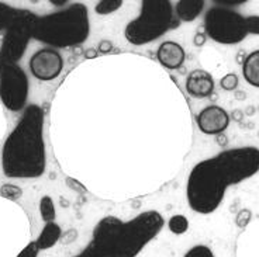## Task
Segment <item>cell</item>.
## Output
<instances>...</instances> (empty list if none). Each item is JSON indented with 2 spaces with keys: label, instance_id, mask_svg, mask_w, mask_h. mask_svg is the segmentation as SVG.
Masks as SVG:
<instances>
[{
  "label": "cell",
  "instance_id": "1",
  "mask_svg": "<svg viewBox=\"0 0 259 257\" xmlns=\"http://www.w3.org/2000/svg\"><path fill=\"white\" fill-rule=\"evenodd\" d=\"M259 172V148L241 146L221 150L199 162L186 181V198L192 211L208 215L223 204L228 187L237 186Z\"/></svg>",
  "mask_w": 259,
  "mask_h": 257
},
{
  "label": "cell",
  "instance_id": "2",
  "mask_svg": "<svg viewBox=\"0 0 259 257\" xmlns=\"http://www.w3.org/2000/svg\"><path fill=\"white\" fill-rule=\"evenodd\" d=\"M46 114L42 107L30 104L2 149V169L9 179H37L47 167L44 142Z\"/></svg>",
  "mask_w": 259,
  "mask_h": 257
},
{
  "label": "cell",
  "instance_id": "3",
  "mask_svg": "<svg viewBox=\"0 0 259 257\" xmlns=\"http://www.w3.org/2000/svg\"><path fill=\"white\" fill-rule=\"evenodd\" d=\"M165 225L158 211L141 212L130 221L109 215L96 224L88 247L99 257H137Z\"/></svg>",
  "mask_w": 259,
  "mask_h": 257
},
{
  "label": "cell",
  "instance_id": "4",
  "mask_svg": "<svg viewBox=\"0 0 259 257\" xmlns=\"http://www.w3.org/2000/svg\"><path fill=\"white\" fill-rule=\"evenodd\" d=\"M91 34L89 10L83 3H73L61 12L37 17L32 38L50 48H72L83 44Z\"/></svg>",
  "mask_w": 259,
  "mask_h": 257
},
{
  "label": "cell",
  "instance_id": "5",
  "mask_svg": "<svg viewBox=\"0 0 259 257\" xmlns=\"http://www.w3.org/2000/svg\"><path fill=\"white\" fill-rule=\"evenodd\" d=\"M181 21L175 14V7L169 0H143L140 16L130 21L124 37L133 45H147L154 42L169 30L178 28Z\"/></svg>",
  "mask_w": 259,
  "mask_h": 257
},
{
  "label": "cell",
  "instance_id": "6",
  "mask_svg": "<svg viewBox=\"0 0 259 257\" xmlns=\"http://www.w3.org/2000/svg\"><path fill=\"white\" fill-rule=\"evenodd\" d=\"M204 34L223 45L240 44L249 34L248 16H242L234 9L210 7L204 14Z\"/></svg>",
  "mask_w": 259,
  "mask_h": 257
},
{
  "label": "cell",
  "instance_id": "7",
  "mask_svg": "<svg viewBox=\"0 0 259 257\" xmlns=\"http://www.w3.org/2000/svg\"><path fill=\"white\" fill-rule=\"evenodd\" d=\"M35 14L30 10L21 9L19 17L6 30L3 42L0 46V65H17V61L23 58L27 45L32 38L34 26L37 21Z\"/></svg>",
  "mask_w": 259,
  "mask_h": 257
},
{
  "label": "cell",
  "instance_id": "8",
  "mask_svg": "<svg viewBox=\"0 0 259 257\" xmlns=\"http://www.w3.org/2000/svg\"><path fill=\"white\" fill-rule=\"evenodd\" d=\"M12 204V201L0 197V257H16L27 244V228L23 217H20L19 211L9 217L14 211V208H9Z\"/></svg>",
  "mask_w": 259,
  "mask_h": 257
},
{
  "label": "cell",
  "instance_id": "9",
  "mask_svg": "<svg viewBox=\"0 0 259 257\" xmlns=\"http://www.w3.org/2000/svg\"><path fill=\"white\" fill-rule=\"evenodd\" d=\"M28 77L19 65H3L0 69V100L7 110L19 113L27 109Z\"/></svg>",
  "mask_w": 259,
  "mask_h": 257
},
{
  "label": "cell",
  "instance_id": "10",
  "mask_svg": "<svg viewBox=\"0 0 259 257\" xmlns=\"http://www.w3.org/2000/svg\"><path fill=\"white\" fill-rule=\"evenodd\" d=\"M64 58L54 48H42L30 58V72L41 82H51L62 73Z\"/></svg>",
  "mask_w": 259,
  "mask_h": 257
},
{
  "label": "cell",
  "instance_id": "11",
  "mask_svg": "<svg viewBox=\"0 0 259 257\" xmlns=\"http://www.w3.org/2000/svg\"><path fill=\"white\" fill-rule=\"evenodd\" d=\"M231 117L220 106H207L196 116V124L206 135H220L228 128Z\"/></svg>",
  "mask_w": 259,
  "mask_h": 257
},
{
  "label": "cell",
  "instance_id": "12",
  "mask_svg": "<svg viewBox=\"0 0 259 257\" xmlns=\"http://www.w3.org/2000/svg\"><path fill=\"white\" fill-rule=\"evenodd\" d=\"M214 87L213 76L204 69H194L186 77V91L194 98H207L213 94Z\"/></svg>",
  "mask_w": 259,
  "mask_h": 257
},
{
  "label": "cell",
  "instance_id": "13",
  "mask_svg": "<svg viewBox=\"0 0 259 257\" xmlns=\"http://www.w3.org/2000/svg\"><path fill=\"white\" fill-rule=\"evenodd\" d=\"M156 59L163 68L169 71H176L185 64L186 51L175 41H163L156 51Z\"/></svg>",
  "mask_w": 259,
  "mask_h": 257
},
{
  "label": "cell",
  "instance_id": "14",
  "mask_svg": "<svg viewBox=\"0 0 259 257\" xmlns=\"http://www.w3.org/2000/svg\"><path fill=\"white\" fill-rule=\"evenodd\" d=\"M204 0H179L175 5V14L179 21L190 23L194 21L204 10Z\"/></svg>",
  "mask_w": 259,
  "mask_h": 257
},
{
  "label": "cell",
  "instance_id": "15",
  "mask_svg": "<svg viewBox=\"0 0 259 257\" xmlns=\"http://www.w3.org/2000/svg\"><path fill=\"white\" fill-rule=\"evenodd\" d=\"M62 238V229L57 222H48L44 225L42 231L38 235V238L35 240V243L38 246L39 251L48 250L54 247L55 244L58 243Z\"/></svg>",
  "mask_w": 259,
  "mask_h": 257
},
{
  "label": "cell",
  "instance_id": "16",
  "mask_svg": "<svg viewBox=\"0 0 259 257\" xmlns=\"http://www.w3.org/2000/svg\"><path fill=\"white\" fill-rule=\"evenodd\" d=\"M242 75L246 83L259 89V49L246 55L242 64Z\"/></svg>",
  "mask_w": 259,
  "mask_h": 257
},
{
  "label": "cell",
  "instance_id": "17",
  "mask_svg": "<svg viewBox=\"0 0 259 257\" xmlns=\"http://www.w3.org/2000/svg\"><path fill=\"white\" fill-rule=\"evenodd\" d=\"M21 9H16L0 2V31H6L13 21L19 17Z\"/></svg>",
  "mask_w": 259,
  "mask_h": 257
},
{
  "label": "cell",
  "instance_id": "18",
  "mask_svg": "<svg viewBox=\"0 0 259 257\" xmlns=\"http://www.w3.org/2000/svg\"><path fill=\"white\" fill-rule=\"evenodd\" d=\"M39 215L42 221L48 224V222H55L57 218V211H55V204L54 199L50 195H44L39 199Z\"/></svg>",
  "mask_w": 259,
  "mask_h": 257
},
{
  "label": "cell",
  "instance_id": "19",
  "mask_svg": "<svg viewBox=\"0 0 259 257\" xmlns=\"http://www.w3.org/2000/svg\"><path fill=\"white\" fill-rule=\"evenodd\" d=\"M168 228L175 235H183L189 231V219L182 214L174 215L168 221Z\"/></svg>",
  "mask_w": 259,
  "mask_h": 257
},
{
  "label": "cell",
  "instance_id": "20",
  "mask_svg": "<svg viewBox=\"0 0 259 257\" xmlns=\"http://www.w3.org/2000/svg\"><path fill=\"white\" fill-rule=\"evenodd\" d=\"M123 3V0H102V2H97V5L95 6V12L100 16H107V14L114 13L118 9H121Z\"/></svg>",
  "mask_w": 259,
  "mask_h": 257
},
{
  "label": "cell",
  "instance_id": "21",
  "mask_svg": "<svg viewBox=\"0 0 259 257\" xmlns=\"http://www.w3.org/2000/svg\"><path fill=\"white\" fill-rule=\"evenodd\" d=\"M0 197L14 202V201H17L23 197V190H21V187L16 186V184L7 183V184H3L0 187Z\"/></svg>",
  "mask_w": 259,
  "mask_h": 257
},
{
  "label": "cell",
  "instance_id": "22",
  "mask_svg": "<svg viewBox=\"0 0 259 257\" xmlns=\"http://www.w3.org/2000/svg\"><path fill=\"white\" fill-rule=\"evenodd\" d=\"M183 257H215L213 250L206 246V244H196L193 247H190Z\"/></svg>",
  "mask_w": 259,
  "mask_h": 257
},
{
  "label": "cell",
  "instance_id": "23",
  "mask_svg": "<svg viewBox=\"0 0 259 257\" xmlns=\"http://www.w3.org/2000/svg\"><path fill=\"white\" fill-rule=\"evenodd\" d=\"M238 84H240V79H238V76L235 73H227L226 76L221 77L220 80L221 89L226 91L237 90Z\"/></svg>",
  "mask_w": 259,
  "mask_h": 257
},
{
  "label": "cell",
  "instance_id": "24",
  "mask_svg": "<svg viewBox=\"0 0 259 257\" xmlns=\"http://www.w3.org/2000/svg\"><path fill=\"white\" fill-rule=\"evenodd\" d=\"M251 218H252V212L249 211L248 208H242L238 214H237V218H235V222H237V226L244 229L248 226V224L251 222Z\"/></svg>",
  "mask_w": 259,
  "mask_h": 257
},
{
  "label": "cell",
  "instance_id": "25",
  "mask_svg": "<svg viewBox=\"0 0 259 257\" xmlns=\"http://www.w3.org/2000/svg\"><path fill=\"white\" fill-rule=\"evenodd\" d=\"M39 249L35 240L34 242H28V243L19 251V254L16 257H38Z\"/></svg>",
  "mask_w": 259,
  "mask_h": 257
},
{
  "label": "cell",
  "instance_id": "26",
  "mask_svg": "<svg viewBox=\"0 0 259 257\" xmlns=\"http://www.w3.org/2000/svg\"><path fill=\"white\" fill-rule=\"evenodd\" d=\"M214 3H217V6L227 7V9H233V7L242 6L246 3L245 0H215Z\"/></svg>",
  "mask_w": 259,
  "mask_h": 257
},
{
  "label": "cell",
  "instance_id": "27",
  "mask_svg": "<svg viewBox=\"0 0 259 257\" xmlns=\"http://www.w3.org/2000/svg\"><path fill=\"white\" fill-rule=\"evenodd\" d=\"M248 26L249 34L259 35V16H248Z\"/></svg>",
  "mask_w": 259,
  "mask_h": 257
},
{
  "label": "cell",
  "instance_id": "28",
  "mask_svg": "<svg viewBox=\"0 0 259 257\" xmlns=\"http://www.w3.org/2000/svg\"><path fill=\"white\" fill-rule=\"evenodd\" d=\"M206 41H207V35L204 34V32H196V35H194V45L196 46H203L206 44Z\"/></svg>",
  "mask_w": 259,
  "mask_h": 257
},
{
  "label": "cell",
  "instance_id": "29",
  "mask_svg": "<svg viewBox=\"0 0 259 257\" xmlns=\"http://www.w3.org/2000/svg\"><path fill=\"white\" fill-rule=\"evenodd\" d=\"M97 49L102 52V54H107V52H110L111 49H113V44H111L110 41L104 39V41H102V42L99 44V48H97Z\"/></svg>",
  "mask_w": 259,
  "mask_h": 257
},
{
  "label": "cell",
  "instance_id": "30",
  "mask_svg": "<svg viewBox=\"0 0 259 257\" xmlns=\"http://www.w3.org/2000/svg\"><path fill=\"white\" fill-rule=\"evenodd\" d=\"M73 257H99V256H96V254H95V253H93V251L86 246V247H84L83 250L80 251L79 254H76V256H73Z\"/></svg>",
  "mask_w": 259,
  "mask_h": 257
},
{
  "label": "cell",
  "instance_id": "31",
  "mask_svg": "<svg viewBox=\"0 0 259 257\" xmlns=\"http://www.w3.org/2000/svg\"><path fill=\"white\" fill-rule=\"evenodd\" d=\"M217 143L220 145V146H227V143H228V139H227V136L224 134H220V135H217Z\"/></svg>",
  "mask_w": 259,
  "mask_h": 257
},
{
  "label": "cell",
  "instance_id": "32",
  "mask_svg": "<svg viewBox=\"0 0 259 257\" xmlns=\"http://www.w3.org/2000/svg\"><path fill=\"white\" fill-rule=\"evenodd\" d=\"M231 118H233L234 121L240 122L241 120H242V111H241V110H235V111H233V114H231Z\"/></svg>",
  "mask_w": 259,
  "mask_h": 257
},
{
  "label": "cell",
  "instance_id": "33",
  "mask_svg": "<svg viewBox=\"0 0 259 257\" xmlns=\"http://www.w3.org/2000/svg\"><path fill=\"white\" fill-rule=\"evenodd\" d=\"M50 3H52L54 6H64L65 3H68V0H51Z\"/></svg>",
  "mask_w": 259,
  "mask_h": 257
},
{
  "label": "cell",
  "instance_id": "34",
  "mask_svg": "<svg viewBox=\"0 0 259 257\" xmlns=\"http://www.w3.org/2000/svg\"><path fill=\"white\" fill-rule=\"evenodd\" d=\"M245 91H237L235 93V98L237 100H245Z\"/></svg>",
  "mask_w": 259,
  "mask_h": 257
},
{
  "label": "cell",
  "instance_id": "35",
  "mask_svg": "<svg viewBox=\"0 0 259 257\" xmlns=\"http://www.w3.org/2000/svg\"><path fill=\"white\" fill-rule=\"evenodd\" d=\"M3 128H5V121H3L2 110H0V136H2V134H3Z\"/></svg>",
  "mask_w": 259,
  "mask_h": 257
},
{
  "label": "cell",
  "instance_id": "36",
  "mask_svg": "<svg viewBox=\"0 0 259 257\" xmlns=\"http://www.w3.org/2000/svg\"><path fill=\"white\" fill-rule=\"evenodd\" d=\"M253 113H255V109H253V107H251V106H249V107L246 109V116H252Z\"/></svg>",
  "mask_w": 259,
  "mask_h": 257
},
{
  "label": "cell",
  "instance_id": "37",
  "mask_svg": "<svg viewBox=\"0 0 259 257\" xmlns=\"http://www.w3.org/2000/svg\"><path fill=\"white\" fill-rule=\"evenodd\" d=\"M0 69H2V65H0Z\"/></svg>",
  "mask_w": 259,
  "mask_h": 257
}]
</instances>
